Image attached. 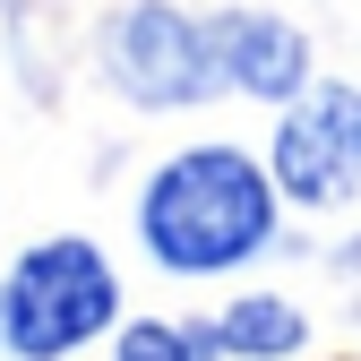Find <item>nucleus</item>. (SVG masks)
Segmentation results:
<instances>
[{"mask_svg": "<svg viewBox=\"0 0 361 361\" xmlns=\"http://www.w3.org/2000/svg\"><path fill=\"white\" fill-rule=\"evenodd\" d=\"M138 250L155 276L172 284H215V276H241L276 250L284 233V190L267 155L233 147V138H198V147H172L147 180H138Z\"/></svg>", "mask_w": 361, "mask_h": 361, "instance_id": "f257e3e1", "label": "nucleus"}, {"mask_svg": "<svg viewBox=\"0 0 361 361\" xmlns=\"http://www.w3.org/2000/svg\"><path fill=\"white\" fill-rule=\"evenodd\" d=\"M129 319L121 267L86 233H43L0 267V353L9 361H78Z\"/></svg>", "mask_w": 361, "mask_h": 361, "instance_id": "f03ea898", "label": "nucleus"}, {"mask_svg": "<svg viewBox=\"0 0 361 361\" xmlns=\"http://www.w3.org/2000/svg\"><path fill=\"white\" fill-rule=\"evenodd\" d=\"M95 69L121 104L138 112H198L224 95V61H215V26L180 0H121L104 18Z\"/></svg>", "mask_w": 361, "mask_h": 361, "instance_id": "7ed1b4c3", "label": "nucleus"}, {"mask_svg": "<svg viewBox=\"0 0 361 361\" xmlns=\"http://www.w3.org/2000/svg\"><path fill=\"white\" fill-rule=\"evenodd\" d=\"M267 172L284 207L301 215H353L361 207V86L353 78H310L267 129Z\"/></svg>", "mask_w": 361, "mask_h": 361, "instance_id": "20e7f679", "label": "nucleus"}, {"mask_svg": "<svg viewBox=\"0 0 361 361\" xmlns=\"http://www.w3.org/2000/svg\"><path fill=\"white\" fill-rule=\"evenodd\" d=\"M215 26V61H224V95H250V104H293L310 78H319V52L284 9H258V0H233V9H207Z\"/></svg>", "mask_w": 361, "mask_h": 361, "instance_id": "39448f33", "label": "nucleus"}, {"mask_svg": "<svg viewBox=\"0 0 361 361\" xmlns=\"http://www.w3.org/2000/svg\"><path fill=\"white\" fill-rule=\"evenodd\" d=\"M215 336H224L233 361H293L310 344V319H301V301H284V293H241V301H224Z\"/></svg>", "mask_w": 361, "mask_h": 361, "instance_id": "423d86ee", "label": "nucleus"}, {"mask_svg": "<svg viewBox=\"0 0 361 361\" xmlns=\"http://www.w3.org/2000/svg\"><path fill=\"white\" fill-rule=\"evenodd\" d=\"M112 361H233L215 336V319H121Z\"/></svg>", "mask_w": 361, "mask_h": 361, "instance_id": "0eeeda50", "label": "nucleus"}, {"mask_svg": "<svg viewBox=\"0 0 361 361\" xmlns=\"http://www.w3.org/2000/svg\"><path fill=\"white\" fill-rule=\"evenodd\" d=\"M0 361H9V353H0Z\"/></svg>", "mask_w": 361, "mask_h": 361, "instance_id": "6e6552de", "label": "nucleus"}]
</instances>
